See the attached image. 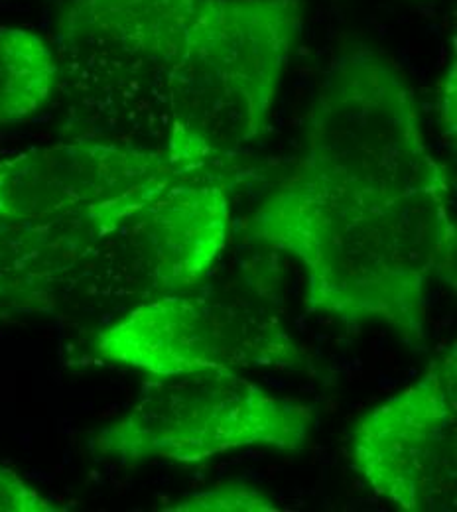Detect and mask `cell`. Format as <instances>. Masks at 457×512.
<instances>
[{"label": "cell", "instance_id": "9c48e42d", "mask_svg": "<svg viewBox=\"0 0 457 512\" xmlns=\"http://www.w3.org/2000/svg\"><path fill=\"white\" fill-rule=\"evenodd\" d=\"M231 209L215 178H186L129 215L99 247L105 268L129 294L166 296L201 284L225 253Z\"/></svg>", "mask_w": 457, "mask_h": 512}, {"label": "cell", "instance_id": "5bb4252c", "mask_svg": "<svg viewBox=\"0 0 457 512\" xmlns=\"http://www.w3.org/2000/svg\"><path fill=\"white\" fill-rule=\"evenodd\" d=\"M438 109H440V123L452 140L456 138V65H452L438 89Z\"/></svg>", "mask_w": 457, "mask_h": 512}, {"label": "cell", "instance_id": "30bf717a", "mask_svg": "<svg viewBox=\"0 0 457 512\" xmlns=\"http://www.w3.org/2000/svg\"><path fill=\"white\" fill-rule=\"evenodd\" d=\"M81 270V256L58 229L0 219V300H52Z\"/></svg>", "mask_w": 457, "mask_h": 512}, {"label": "cell", "instance_id": "8fae6325", "mask_svg": "<svg viewBox=\"0 0 457 512\" xmlns=\"http://www.w3.org/2000/svg\"><path fill=\"white\" fill-rule=\"evenodd\" d=\"M60 83L56 52L34 32L0 28V125L34 117Z\"/></svg>", "mask_w": 457, "mask_h": 512}, {"label": "cell", "instance_id": "4fadbf2b", "mask_svg": "<svg viewBox=\"0 0 457 512\" xmlns=\"http://www.w3.org/2000/svg\"><path fill=\"white\" fill-rule=\"evenodd\" d=\"M64 511L54 501L40 495L18 473L0 467V512Z\"/></svg>", "mask_w": 457, "mask_h": 512}, {"label": "cell", "instance_id": "7c38bea8", "mask_svg": "<svg viewBox=\"0 0 457 512\" xmlns=\"http://www.w3.org/2000/svg\"><path fill=\"white\" fill-rule=\"evenodd\" d=\"M168 512H266L278 511L276 503L259 489L241 483H229L199 491L176 501Z\"/></svg>", "mask_w": 457, "mask_h": 512}, {"label": "cell", "instance_id": "8992f818", "mask_svg": "<svg viewBox=\"0 0 457 512\" xmlns=\"http://www.w3.org/2000/svg\"><path fill=\"white\" fill-rule=\"evenodd\" d=\"M95 347L101 357L150 377L203 367L310 369L276 300L247 278L150 298L99 333Z\"/></svg>", "mask_w": 457, "mask_h": 512}, {"label": "cell", "instance_id": "3957f363", "mask_svg": "<svg viewBox=\"0 0 457 512\" xmlns=\"http://www.w3.org/2000/svg\"><path fill=\"white\" fill-rule=\"evenodd\" d=\"M450 190L414 93L381 54L339 56L314 99L300 162L278 192L324 205H379Z\"/></svg>", "mask_w": 457, "mask_h": 512}, {"label": "cell", "instance_id": "277c9868", "mask_svg": "<svg viewBox=\"0 0 457 512\" xmlns=\"http://www.w3.org/2000/svg\"><path fill=\"white\" fill-rule=\"evenodd\" d=\"M196 2H69L56 60L81 140L164 152L172 77Z\"/></svg>", "mask_w": 457, "mask_h": 512}, {"label": "cell", "instance_id": "52a82bcc", "mask_svg": "<svg viewBox=\"0 0 457 512\" xmlns=\"http://www.w3.org/2000/svg\"><path fill=\"white\" fill-rule=\"evenodd\" d=\"M186 178L160 150L58 142L0 164V219L83 227L109 237L134 211Z\"/></svg>", "mask_w": 457, "mask_h": 512}, {"label": "cell", "instance_id": "6da1fadb", "mask_svg": "<svg viewBox=\"0 0 457 512\" xmlns=\"http://www.w3.org/2000/svg\"><path fill=\"white\" fill-rule=\"evenodd\" d=\"M448 197L430 190L379 205H324L276 190L255 213L251 237L302 262L312 312L385 323L422 353L430 282H456Z\"/></svg>", "mask_w": 457, "mask_h": 512}, {"label": "cell", "instance_id": "7a4b0ae2", "mask_svg": "<svg viewBox=\"0 0 457 512\" xmlns=\"http://www.w3.org/2000/svg\"><path fill=\"white\" fill-rule=\"evenodd\" d=\"M304 20L302 0H197L170 89L164 154L213 178L268 125Z\"/></svg>", "mask_w": 457, "mask_h": 512}, {"label": "cell", "instance_id": "5b68a950", "mask_svg": "<svg viewBox=\"0 0 457 512\" xmlns=\"http://www.w3.org/2000/svg\"><path fill=\"white\" fill-rule=\"evenodd\" d=\"M312 424L310 406L274 396L235 369L203 367L152 375L129 414L103 428L91 448L121 463H201L243 448L298 451Z\"/></svg>", "mask_w": 457, "mask_h": 512}, {"label": "cell", "instance_id": "ba28073f", "mask_svg": "<svg viewBox=\"0 0 457 512\" xmlns=\"http://www.w3.org/2000/svg\"><path fill=\"white\" fill-rule=\"evenodd\" d=\"M351 463L379 497L402 511H456V343L434 357L416 383L359 420Z\"/></svg>", "mask_w": 457, "mask_h": 512}]
</instances>
